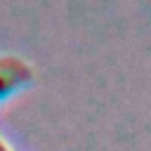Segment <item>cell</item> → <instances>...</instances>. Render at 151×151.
Returning <instances> with one entry per match:
<instances>
[{
  "instance_id": "2",
  "label": "cell",
  "mask_w": 151,
  "mask_h": 151,
  "mask_svg": "<svg viewBox=\"0 0 151 151\" xmlns=\"http://www.w3.org/2000/svg\"><path fill=\"white\" fill-rule=\"evenodd\" d=\"M0 151H9V146H7V144H5L2 139H0Z\"/></svg>"
},
{
  "instance_id": "1",
  "label": "cell",
  "mask_w": 151,
  "mask_h": 151,
  "mask_svg": "<svg viewBox=\"0 0 151 151\" xmlns=\"http://www.w3.org/2000/svg\"><path fill=\"white\" fill-rule=\"evenodd\" d=\"M31 76H33V71L24 59H19L14 54H2L0 57V101L5 97H9L14 90L24 87L31 80Z\"/></svg>"
}]
</instances>
